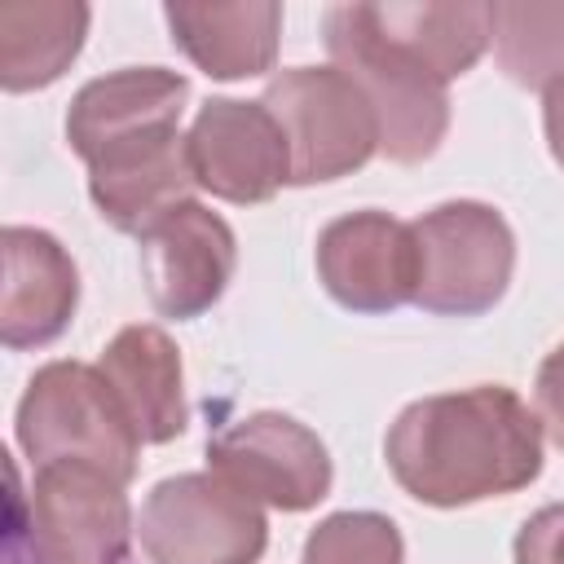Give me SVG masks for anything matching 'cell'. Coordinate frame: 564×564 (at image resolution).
I'll list each match as a JSON object with an SVG mask.
<instances>
[{
	"instance_id": "obj_21",
	"label": "cell",
	"mask_w": 564,
	"mask_h": 564,
	"mask_svg": "<svg viewBox=\"0 0 564 564\" xmlns=\"http://www.w3.org/2000/svg\"><path fill=\"white\" fill-rule=\"evenodd\" d=\"M516 564H564V507H542L516 538Z\"/></svg>"
},
{
	"instance_id": "obj_4",
	"label": "cell",
	"mask_w": 564,
	"mask_h": 564,
	"mask_svg": "<svg viewBox=\"0 0 564 564\" xmlns=\"http://www.w3.org/2000/svg\"><path fill=\"white\" fill-rule=\"evenodd\" d=\"M264 110L291 145V181L317 185L357 172L379 150V119L339 66H295L269 79Z\"/></svg>"
},
{
	"instance_id": "obj_17",
	"label": "cell",
	"mask_w": 564,
	"mask_h": 564,
	"mask_svg": "<svg viewBox=\"0 0 564 564\" xmlns=\"http://www.w3.org/2000/svg\"><path fill=\"white\" fill-rule=\"evenodd\" d=\"M88 31L84 4L4 0L0 4V84L9 93L53 84L79 53Z\"/></svg>"
},
{
	"instance_id": "obj_20",
	"label": "cell",
	"mask_w": 564,
	"mask_h": 564,
	"mask_svg": "<svg viewBox=\"0 0 564 564\" xmlns=\"http://www.w3.org/2000/svg\"><path fill=\"white\" fill-rule=\"evenodd\" d=\"M401 555L405 546L388 516L339 511L308 533L300 564H401Z\"/></svg>"
},
{
	"instance_id": "obj_5",
	"label": "cell",
	"mask_w": 564,
	"mask_h": 564,
	"mask_svg": "<svg viewBox=\"0 0 564 564\" xmlns=\"http://www.w3.org/2000/svg\"><path fill=\"white\" fill-rule=\"evenodd\" d=\"M137 538L150 564H251L264 551L269 524L260 502L225 476L189 471L150 489Z\"/></svg>"
},
{
	"instance_id": "obj_7",
	"label": "cell",
	"mask_w": 564,
	"mask_h": 564,
	"mask_svg": "<svg viewBox=\"0 0 564 564\" xmlns=\"http://www.w3.org/2000/svg\"><path fill=\"white\" fill-rule=\"evenodd\" d=\"M31 564H123L128 498L106 467L62 458L44 463L26 516Z\"/></svg>"
},
{
	"instance_id": "obj_14",
	"label": "cell",
	"mask_w": 564,
	"mask_h": 564,
	"mask_svg": "<svg viewBox=\"0 0 564 564\" xmlns=\"http://www.w3.org/2000/svg\"><path fill=\"white\" fill-rule=\"evenodd\" d=\"M185 97H189V84L159 66H141V70L132 66V70L93 79L75 93V101L66 110V141L88 163L93 154L128 141V137L181 123Z\"/></svg>"
},
{
	"instance_id": "obj_22",
	"label": "cell",
	"mask_w": 564,
	"mask_h": 564,
	"mask_svg": "<svg viewBox=\"0 0 564 564\" xmlns=\"http://www.w3.org/2000/svg\"><path fill=\"white\" fill-rule=\"evenodd\" d=\"M538 423L542 432L564 449V344L542 361L538 370Z\"/></svg>"
},
{
	"instance_id": "obj_9",
	"label": "cell",
	"mask_w": 564,
	"mask_h": 564,
	"mask_svg": "<svg viewBox=\"0 0 564 564\" xmlns=\"http://www.w3.org/2000/svg\"><path fill=\"white\" fill-rule=\"evenodd\" d=\"M189 167L225 203H264L291 181V145L264 101L216 97L189 128Z\"/></svg>"
},
{
	"instance_id": "obj_8",
	"label": "cell",
	"mask_w": 564,
	"mask_h": 564,
	"mask_svg": "<svg viewBox=\"0 0 564 564\" xmlns=\"http://www.w3.org/2000/svg\"><path fill=\"white\" fill-rule=\"evenodd\" d=\"M212 471L225 476L251 502L304 511L330 489V454L291 414H247L207 445Z\"/></svg>"
},
{
	"instance_id": "obj_18",
	"label": "cell",
	"mask_w": 564,
	"mask_h": 564,
	"mask_svg": "<svg viewBox=\"0 0 564 564\" xmlns=\"http://www.w3.org/2000/svg\"><path fill=\"white\" fill-rule=\"evenodd\" d=\"M370 18L441 79L471 70L489 44V4H370Z\"/></svg>"
},
{
	"instance_id": "obj_6",
	"label": "cell",
	"mask_w": 564,
	"mask_h": 564,
	"mask_svg": "<svg viewBox=\"0 0 564 564\" xmlns=\"http://www.w3.org/2000/svg\"><path fill=\"white\" fill-rule=\"evenodd\" d=\"M410 229L419 247L414 304L445 317H476L502 300L516 264V238L494 207L445 203Z\"/></svg>"
},
{
	"instance_id": "obj_3",
	"label": "cell",
	"mask_w": 564,
	"mask_h": 564,
	"mask_svg": "<svg viewBox=\"0 0 564 564\" xmlns=\"http://www.w3.org/2000/svg\"><path fill=\"white\" fill-rule=\"evenodd\" d=\"M18 441L40 467L79 458L106 467L123 485L132 480L141 449V436L106 375L79 361H53L26 383L18 405Z\"/></svg>"
},
{
	"instance_id": "obj_11",
	"label": "cell",
	"mask_w": 564,
	"mask_h": 564,
	"mask_svg": "<svg viewBox=\"0 0 564 564\" xmlns=\"http://www.w3.org/2000/svg\"><path fill=\"white\" fill-rule=\"evenodd\" d=\"M194 185L198 181L189 167V141L176 123L128 137L88 159V194L97 212L123 234L145 238L163 216L189 203Z\"/></svg>"
},
{
	"instance_id": "obj_2",
	"label": "cell",
	"mask_w": 564,
	"mask_h": 564,
	"mask_svg": "<svg viewBox=\"0 0 564 564\" xmlns=\"http://www.w3.org/2000/svg\"><path fill=\"white\" fill-rule=\"evenodd\" d=\"M326 48L335 66L366 93L379 119V150L397 163H423L436 154L445 128H449V97L445 79L392 44L375 18L370 4H335L326 9Z\"/></svg>"
},
{
	"instance_id": "obj_12",
	"label": "cell",
	"mask_w": 564,
	"mask_h": 564,
	"mask_svg": "<svg viewBox=\"0 0 564 564\" xmlns=\"http://www.w3.org/2000/svg\"><path fill=\"white\" fill-rule=\"evenodd\" d=\"M234 229L203 203H181L141 238V278L163 317H198L234 273Z\"/></svg>"
},
{
	"instance_id": "obj_1",
	"label": "cell",
	"mask_w": 564,
	"mask_h": 564,
	"mask_svg": "<svg viewBox=\"0 0 564 564\" xmlns=\"http://www.w3.org/2000/svg\"><path fill=\"white\" fill-rule=\"evenodd\" d=\"M388 467L427 507L502 498L542 471V423L511 388L423 397L397 414Z\"/></svg>"
},
{
	"instance_id": "obj_23",
	"label": "cell",
	"mask_w": 564,
	"mask_h": 564,
	"mask_svg": "<svg viewBox=\"0 0 564 564\" xmlns=\"http://www.w3.org/2000/svg\"><path fill=\"white\" fill-rule=\"evenodd\" d=\"M542 119H546V141H551V154H555V163L564 167V75L546 84Z\"/></svg>"
},
{
	"instance_id": "obj_15",
	"label": "cell",
	"mask_w": 564,
	"mask_h": 564,
	"mask_svg": "<svg viewBox=\"0 0 564 564\" xmlns=\"http://www.w3.org/2000/svg\"><path fill=\"white\" fill-rule=\"evenodd\" d=\"M97 370L128 410L141 445H163L185 432L181 352L159 326H123L101 352Z\"/></svg>"
},
{
	"instance_id": "obj_19",
	"label": "cell",
	"mask_w": 564,
	"mask_h": 564,
	"mask_svg": "<svg viewBox=\"0 0 564 564\" xmlns=\"http://www.w3.org/2000/svg\"><path fill=\"white\" fill-rule=\"evenodd\" d=\"M489 40L502 70L524 88L564 75V4H489Z\"/></svg>"
},
{
	"instance_id": "obj_13",
	"label": "cell",
	"mask_w": 564,
	"mask_h": 564,
	"mask_svg": "<svg viewBox=\"0 0 564 564\" xmlns=\"http://www.w3.org/2000/svg\"><path fill=\"white\" fill-rule=\"evenodd\" d=\"M0 247H4L0 339L9 348H35L57 339L79 300L75 260L62 251L57 238L22 225H9L0 234Z\"/></svg>"
},
{
	"instance_id": "obj_10",
	"label": "cell",
	"mask_w": 564,
	"mask_h": 564,
	"mask_svg": "<svg viewBox=\"0 0 564 564\" xmlns=\"http://www.w3.org/2000/svg\"><path fill=\"white\" fill-rule=\"evenodd\" d=\"M317 278L344 308L388 313L419 286L414 229L383 212L339 216L317 238Z\"/></svg>"
},
{
	"instance_id": "obj_16",
	"label": "cell",
	"mask_w": 564,
	"mask_h": 564,
	"mask_svg": "<svg viewBox=\"0 0 564 564\" xmlns=\"http://www.w3.org/2000/svg\"><path fill=\"white\" fill-rule=\"evenodd\" d=\"M172 40L212 79H242L273 66L282 9L278 4H167Z\"/></svg>"
}]
</instances>
